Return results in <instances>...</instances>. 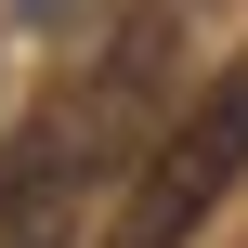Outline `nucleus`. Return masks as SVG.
I'll use <instances>...</instances> for the list:
<instances>
[{
  "label": "nucleus",
  "mask_w": 248,
  "mask_h": 248,
  "mask_svg": "<svg viewBox=\"0 0 248 248\" xmlns=\"http://www.w3.org/2000/svg\"><path fill=\"white\" fill-rule=\"evenodd\" d=\"M65 13H78V0H26V26H65Z\"/></svg>",
  "instance_id": "20e7f679"
},
{
  "label": "nucleus",
  "mask_w": 248,
  "mask_h": 248,
  "mask_svg": "<svg viewBox=\"0 0 248 248\" xmlns=\"http://www.w3.org/2000/svg\"><path fill=\"white\" fill-rule=\"evenodd\" d=\"M78 196H92V157H78V105L52 92L13 157H0V248H65L78 235Z\"/></svg>",
  "instance_id": "7ed1b4c3"
},
{
  "label": "nucleus",
  "mask_w": 248,
  "mask_h": 248,
  "mask_svg": "<svg viewBox=\"0 0 248 248\" xmlns=\"http://www.w3.org/2000/svg\"><path fill=\"white\" fill-rule=\"evenodd\" d=\"M170 39H183V0H131L118 39L92 52V92H65V105H78V157H92V183L157 157V131H170V118H157V92H170Z\"/></svg>",
  "instance_id": "f03ea898"
},
{
  "label": "nucleus",
  "mask_w": 248,
  "mask_h": 248,
  "mask_svg": "<svg viewBox=\"0 0 248 248\" xmlns=\"http://www.w3.org/2000/svg\"><path fill=\"white\" fill-rule=\"evenodd\" d=\"M235 170H248V52L157 131V157L131 170V196H118V222H105V248H183L222 196H235Z\"/></svg>",
  "instance_id": "f257e3e1"
}]
</instances>
